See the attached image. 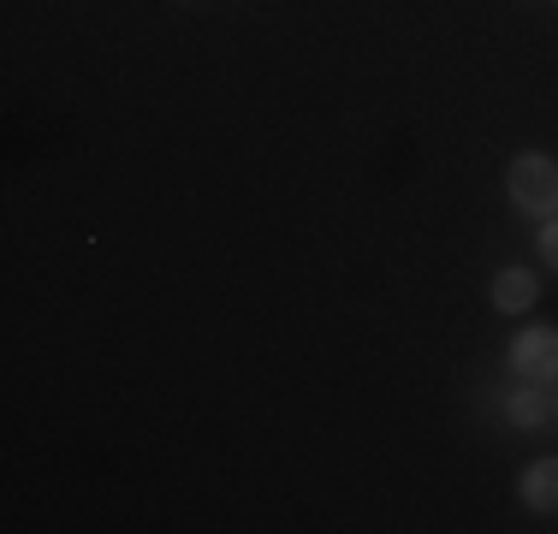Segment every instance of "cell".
Listing matches in <instances>:
<instances>
[{
	"label": "cell",
	"instance_id": "4",
	"mask_svg": "<svg viewBox=\"0 0 558 534\" xmlns=\"http://www.w3.org/2000/svg\"><path fill=\"white\" fill-rule=\"evenodd\" d=\"M505 422L523 427V434L547 427V422H553V392H547V386H529V380H523L511 398H505Z\"/></svg>",
	"mask_w": 558,
	"mask_h": 534
},
{
	"label": "cell",
	"instance_id": "5",
	"mask_svg": "<svg viewBox=\"0 0 558 534\" xmlns=\"http://www.w3.org/2000/svg\"><path fill=\"white\" fill-rule=\"evenodd\" d=\"M517 487H523V505H529V511L558 517V458H535Z\"/></svg>",
	"mask_w": 558,
	"mask_h": 534
},
{
	"label": "cell",
	"instance_id": "3",
	"mask_svg": "<svg viewBox=\"0 0 558 534\" xmlns=\"http://www.w3.org/2000/svg\"><path fill=\"white\" fill-rule=\"evenodd\" d=\"M487 298H494L499 315H523V310L541 303V279L529 274V267H499L494 286H487Z\"/></svg>",
	"mask_w": 558,
	"mask_h": 534
},
{
	"label": "cell",
	"instance_id": "7",
	"mask_svg": "<svg viewBox=\"0 0 558 534\" xmlns=\"http://www.w3.org/2000/svg\"><path fill=\"white\" fill-rule=\"evenodd\" d=\"M553 422H558V392H553Z\"/></svg>",
	"mask_w": 558,
	"mask_h": 534
},
{
	"label": "cell",
	"instance_id": "6",
	"mask_svg": "<svg viewBox=\"0 0 558 534\" xmlns=\"http://www.w3.org/2000/svg\"><path fill=\"white\" fill-rule=\"evenodd\" d=\"M535 250H541V262H547L553 274H558V214H553V220H541V238H535Z\"/></svg>",
	"mask_w": 558,
	"mask_h": 534
},
{
	"label": "cell",
	"instance_id": "1",
	"mask_svg": "<svg viewBox=\"0 0 558 534\" xmlns=\"http://www.w3.org/2000/svg\"><path fill=\"white\" fill-rule=\"evenodd\" d=\"M505 191H511V208H523L529 220H553L558 214V160L529 149L505 167Z\"/></svg>",
	"mask_w": 558,
	"mask_h": 534
},
{
	"label": "cell",
	"instance_id": "2",
	"mask_svg": "<svg viewBox=\"0 0 558 534\" xmlns=\"http://www.w3.org/2000/svg\"><path fill=\"white\" fill-rule=\"evenodd\" d=\"M511 374L529 386H558V327H529L511 344Z\"/></svg>",
	"mask_w": 558,
	"mask_h": 534
}]
</instances>
